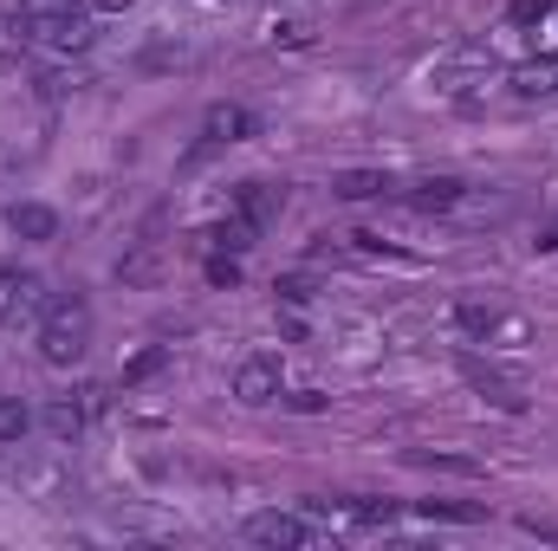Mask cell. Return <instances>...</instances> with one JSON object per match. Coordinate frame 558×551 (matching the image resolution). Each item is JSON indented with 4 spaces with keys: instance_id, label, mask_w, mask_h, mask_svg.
I'll use <instances>...</instances> for the list:
<instances>
[{
    "instance_id": "10",
    "label": "cell",
    "mask_w": 558,
    "mask_h": 551,
    "mask_svg": "<svg viewBox=\"0 0 558 551\" xmlns=\"http://www.w3.org/2000/svg\"><path fill=\"white\" fill-rule=\"evenodd\" d=\"M410 201H416V208H461V201H468V188H461L454 175H428V182L410 188Z\"/></svg>"
},
{
    "instance_id": "9",
    "label": "cell",
    "mask_w": 558,
    "mask_h": 551,
    "mask_svg": "<svg viewBox=\"0 0 558 551\" xmlns=\"http://www.w3.org/2000/svg\"><path fill=\"white\" fill-rule=\"evenodd\" d=\"M397 182L384 175V169H344L338 182H331V195H344V201H377V195H390Z\"/></svg>"
},
{
    "instance_id": "19",
    "label": "cell",
    "mask_w": 558,
    "mask_h": 551,
    "mask_svg": "<svg viewBox=\"0 0 558 551\" xmlns=\"http://www.w3.org/2000/svg\"><path fill=\"white\" fill-rule=\"evenodd\" d=\"M85 85V72H46L39 78V98H65V91H78Z\"/></svg>"
},
{
    "instance_id": "15",
    "label": "cell",
    "mask_w": 558,
    "mask_h": 551,
    "mask_svg": "<svg viewBox=\"0 0 558 551\" xmlns=\"http://www.w3.org/2000/svg\"><path fill=\"white\" fill-rule=\"evenodd\" d=\"M254 234H260V228H254L247 215H234V221H221V228H215L208 241H215L221 254H247V247H254Z\"/></svg>"
},
{
    "instance_id": "6",
    "label": "cell",
    "mask_w": 558,
    "mask_h": 551,
    "mask_svg": "<svg viewBox=\"0 0 558 551\" xmlns=\"http://www.w3.org/2000/svg\"><path fill=\"white\" fill-rule=\"evenodd\" d=\"M520 98H553L558 91V52H539V59H526V65H513V78H507Z\"/></svg>"
},
{
    "instance_id": "24",
    "label": "cell",
    "mask_w": 558,
    "mask_h": 551,
    "mask_svg": "<svg viewBox=\"0 0 558 551\" xmlns=\"http://www.w3.org/2000/svg\"><path fill=\"white\" fill-rule=\"evenodd\" d=\"M286 403H292L299 415H318V409H325V390H292Z\"/></svg>"
},
{
    "instance_id": "16",
    "label": "cell",
    "mask_w": 558,
    "mask_h": 551,
    "mask_svg": "<svg viewBox=\"0 0 558 551\" xmlns=\"http://www.w3.org/2000/svg\"><path fill=\"white\" fill-rule=\"evenodd\" d=\"M422 519H454V526H474V519H487V506H468V500H422Z\"/></svg>"
},
{
    "instance_id": "12",
    "label": "cell",
    "mask_w": 558,
    "mask_h": 551,
    "mask_svg": "<svg viewBox=\"0 0 558 551\" xmlns=\"http://www.w3.org/2000/svg\"><path fill=\"white\" fill-rule=\"evenodd\" d=\"M234 201H241V215H247L254 228H267V221L279 215V188H267V182H241V195H234Z\"/></svg>"
},
{
    "instance_id": "20",
    "label": "cell",
    "mask_w": 558,
    "mask_h": 551,
    "mask_svg": "<svg viewBox=\"0 0 558 551\" xmlns=\"http://www.w3.org/2000/svg\"><path fill=\"white\" fill-rule=\"evenodd\" d=\"M416 467H441V474H481V461H461V454H416Z\"/></svg>"
},
{
    "instance_id": "5",
    "label": "cell",
    "mask_w": 558,
    "mask_h": 551,
    "mask_svg": "<svg viewBox=\"0 0 558 551\" xmlns=\"http://www.w3.org/2000/svg\"><path fill=\"white\" fill-rule=\"evenodd\" d=\"M234 396H241L247 409L274 403V396H279V357H247V364L234 370Z\"/></svg>"
},
{
    "instance_id": "13",
    "label": "cell",
    "mask_w": 558,
    "mask_h": 551,
    "mask_svg": "<svg viewBox=\"0 0 558 551\" xmlns=\"http://www.w3.org/2000/svg\"><path fill=\"white\" fill-rule=\"evenodd\" d=\"M247 131H254V118H247L241 105H215V111H208V143H241Z\"/></svg>"
},
{
    "instance_id": "28",
    "label": "cell",
    "mask_w": 558,
    "mask_h": 551,
    "mask_svg": "<svg viewBox=\"0 0 558 551\" xmlns=\"http://www.w3.org/2000/svg\"><path fill=\"white\" fill-rule=\"evenodd\" d=\"M98 13H124V7H137V0H92Z\"/></svg>"
},
{
    "instance_id": "11",
    "label": "cell",
    "mask_w": 558,
    "mask_h": 551,
    "mask_svg": "<svg viewBox=\"0 0 558 551\" xmlns=\"http://www.w3.org/2000/svg\"><path fill=\"white\" fill-rule=\"evenodd\" d=\"M39 421H46V434H52V441H65V448H72V441L85 434V403H46Z\"/></svg>"
},
{
    "instance_id": "26",
    "label": "cell",
    "mask_w": 558,
    "mask_h": 551,
    "mask_svg": "<svg viewBox=\"0 0 558 551\" xmlns=\"http://www.w3.org/2000/svg\"><path fill=\"white\" fill-rule=\"evenodd\" d=\"M279 298H286V305H305V298H312V285H305V279H279Z\"/></svg>"
},
{
    "instance_id": "2",
    "label": "cell",
    "mask_w": 558,
    "mask_h": 551,
    "mask_svg": "<svg viewBox=\"0 0 558 551\" xmlns=\"http://www.w3.org/2000/svg\"><path fill=\"white\" fill-rule=\"evenodd\" d=\"M46 305H52L46 279L26 267H0V331H33L46 318Z\"/></svg>"
},
{
    "instance_id": "22",
    "label": "cell",
    "mask_w": 558,
    "mask_h": 551,
    "mask_svg": "<svg viewBox=\"0 0 558 551\" xmlns=\"http://www.w3.org/2000/svg\"><path fill=\"white\" fill-rule=\"evenodd\" d=\"M274 39H279V46H312V26H305V20H279Z\"/></svg>"
},
{
    "instance_id": "25",
    "label": "cell",
    "mask_w": 558,
    "mask_h": 551,
    "mask_svg": "<svg viewBox=\"0 0 558 551\" xmlns=\"http://www.w3.org/2000/svg\"><path fill=\"white\" fill-rule=\"evenodd\" d=\"M208 279H215V285H234V279H241V260H228V254L208 260Z\"/></svg>"
},
{
    "instance_id": "27",
    "label": "cell",
    "mask_w": 558,
    "mask_h": 551,
    "mask_svg": "<svg viewBox=\"0 0 558 551\" xmlns=\"http://www.w3.org/2000/svg\"><path fill=\"white\" fill-rule=\"evenodd\" d=\"M546 13V0H513V26H533Z\"/></svg>"
},
{
    "instance_id": "1",
    "label": "cell",
    "mask_w": 558,
    "mask_h": 551,
    "mask_svg": "<svg viewBox=\"0 0 558 551\" xmlns=\"http://www.w3.org/2000/svg\"><path fill=\"white\" fill-rule=\"evenodd\" d=\"M33 338H39V357H46L52 370H72V364L92 351V305H85L78 292L52 298V305H46V318L33 325Z\"/></svg>"
},
{
    "instance_id": "23",
    "label": "cell",
    "mask_w": 558,
    "mask_h": 551,
    "mask_svg": "<svg viewBox=\"0 0 558 551\" xmlns=\"http://www.w3.org/2000/svg\"><path fill=\"white\" fill-rule=\"evenodd\" d=\"M539 46L558 52V0H546V13H539Z\"/></svg>"
},
{
    "instance_id": "17",
    "label": "cell",
    "mask_w": 558,
    "mask_h": 551,
    "mask_svg": "<svg viewBox=\"0 0 558 551\" xmlns=\"http://www.w3.org/2000/svg\"><path fill=\"white\" fill-rule=\"evenodd\" d=\"M344 513H351L357 526H390V519H397V500H351Z\"/></svg>"
},
{
    "instance_id": "3",
    "label": "cell",
    "mask_w": 558,
    "mask_h": 551,
    "mask_svg": "<svg viewBox=\"0 0 558 551\" xmlns=\"http://www.w3.org/2000/svg\"><path fill=\"white\" fill-rule=\"evenodd\" d=\"M20 33L46 52H85L92 46V20L85 13H46V20H20Z\"/></svg>"
},
{
    "instance_id": "8",
    "label": "cell",
    "mask_w": 558,
    "mask_h": 551,
    "mask_svg": "<svg viewBox=\"0 0 558 551\" xmlns=\"http://www.w3.org/2000/svg\"><path fill=\"white\" fill-rule=\"evenodd\" d=\"M461 370H468V383H474V390H481L487 403H500L507 415H520V409H526V396H520V383H507V377H494V370H481L474 357H468Z\"/></svg>"
},
{
    "instance_id": "4",
    "label": "cell",
    "mask_w": 558,
    "mask_h": 551,
    "mask_svg": "<svg viewBox=\"0 0 558 551\" xmlns=\"http://www.w3.org/2000/svg\"><path fill=\"white\" fill-rule=\"evenodd\" d=\"M247 539L254 546H274V551H299V546H312V526L299 513H254L247 519Z\"/></svg>"
},
{
    "instance_id": "18",
    "label": "cell",
    "mask_w": 558,
    "mask_h": 551,
    "mask_svg": "<svg viewBox=\"0 0 558 551\" xmlns=\"http://www.w3.org/2000/svg\"><path fill=\"white\" fill-rule=\"evenodd\" d=\"M26 428H33V415L20 409V403H0V441H7V448H13Z\"/></svg>"
},
{
    "instance_id": "14",
    "label": "cell",
    "mask_w": 558,
    "mask_h": 551,
    "mask_svg": "<svg viewBox=\"0 0 558 551\" xmlns=\"http://www.w3.org/2000/svg\"><path fill=\"white\" fill-rule=\"evenodd\" d=\"M162 364H169V344H143L137 357L124 364V390H137V383H149V377H156Z\"/></svg>"
},
{
    "instance_id": "7",
    "label": "cell",
    "mask_w": 558,
    "mask_h": 551,
    "mask_svg": "<svg viewBox=\"0 0 558 551\" xmlns=\"http://www.w3.org/2000/svg\"><path fill=\"white\" fill-rule=\"evenodd\" d=\"M7 228H13L20 241H52V234H59V215H52L46 201H13V208H7Z\"/></svg>"
},
{
    "instance_id": "21",
    "label": "cell",
    "mask_w": 558,
    "mask_h": 551,
    "mask_svg": "<svg viewBox=\"0 0 558 551\" xmlns=\"http://www.w3.org/2000/svg\"><path fill=\"white\" fill-rule=\"evenodd\" d=\"M46 13H78V0H20V20H46Z\"/></svg>"
}]
</instances>
